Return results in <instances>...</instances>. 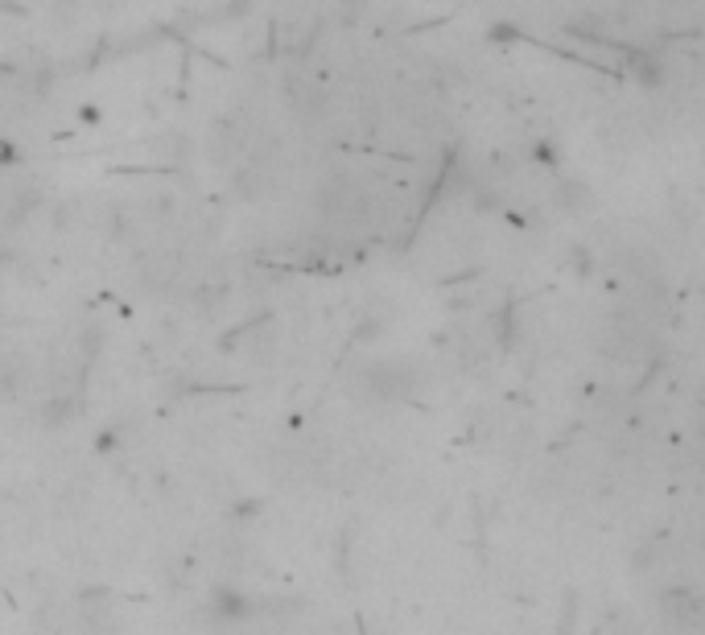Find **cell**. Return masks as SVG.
<instances>
[{"label":"cell","mask_w":705,"mask_h":635,"mask_svg":"<svg viewBox=\"0 0 705 635\" xmlns=\"http://www.w3.org/2000/svg\"><path fill=\"white\" fill-rule=\"evenodd\" d=\"M627 66H631V79L640 83L644 91H660L668 83V62L660 54H652V50H635L627 58Z\"/></svg>","instance_id":"6da1fadb"},{"label":"cell","mask_w":705,"mask_h":635,"mask_svg":"<svg viewBox=\"0 0 705 635\" xmlns=\"http://www.w3.org/2000/svg\"><path fill=\"white\" fill-rule=\"evenodd\" d=\"M487 38L499 42V46H512V42H520V29L508 25V21H495V25H487Z\"/></svg>","instance_id":"7a4b0ae2"},{"label":"cell","mask_w":705,"mask_h":635,"mask_svg":"<svg viewBox=\"0 0 705 635\" xmlns=\"http://www.w3.org/2000/svg\"><path fill=\"white\" fill-rule=\"evenodd\" d=\"M582 198H590L582 182H565V190H561V203H565V207H578Z\"/></svg>","instance_id":"3957f363"},{"label":"cell","mask_w":705,"mask_h":635,"mask_svg":"<svg viewBox=\"0 0 705 635\" xmlns=\"http://www.w3.org/2000/svg\"><path fill=\"white\" fill-rule=\"evenodd\" d=\"M79 120L91 124V128H95V124H104V108H99V104H79Z\"/></svg>","instance_id":"277c9868"},{"label":"cell","mask_w":705,"mask_h":635,"mask_svg":"<svg viewBox=\"0 0 705 635\" xmlns=\"http://www.w3.org/2000/svg\"><path fill=\"white\" fill-rule=\"evenodd\" d=\"M343 5H363V0H343Z\"/></svg>","instance_id":"8992f818"},{"label":"cell","mask_w":705,"mask_h":635,"mask_svg":"<svg viewBox=\"0 0 705 635\" xmlns=\"http://www.w3.org/2000/svg\"><path fill=\"white\" fill-rule=\"evenodd\" d=\"M536 161H545V165H557V161H561V157H557V145L541 141V145H536Z\"/></svg>","instance_id":"5b68a950"}]
</instances>
